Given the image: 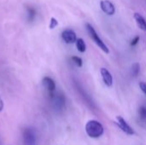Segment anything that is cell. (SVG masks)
<instances>
[{
	"mask_svg": "<svg viewBox=\"0 0 146 145\" xmlns=\"http://www.w3.org/2000/svg\"><path fill=\"white\" fill-rule=\"evenodd\" d=\"M86 132L91 138H99L104 133L102 124L97 121H89L86 125Z\"/></svg>",
	"mask_w": 146,
	"mask_h": 145,
	"instance_id": "1",
	"label": "cell"
},
{
	"mask_svg": "<svg viewBox=\"0 0 146 145\" xmlns=\"http://www.w3.org/2000/svg\"><path fill=\"white\" fill-rule=\"evenodd\" d=\"M86 30L90 35V37L92 38V39L95 42V44L106 54L110 53V50L108 48V46L105 44V43L102 40V38L99 37V35L98 34V32H96V30L94 29V27L90 24V23H86Z\"/></svg>",
	"mask_w": 146,
	"mask_h": 145,
	"instance_id": "2",
	"label": "cell"
},
{
	"mask_svg": "<svg viewBox=\"0 0 146 145\" xmlns=\"http://www.w3.org/2000/svg\"><path fill=\"white\" fill-rule=\"evenodd\" d=\"M100 8L108 15H113L115 13V7L110 0H101Z\"/></svg>",
	"mask_w": 146,
	"mask_h": 145,
	"instance_id": "3",
	"label": "cell"
},
{
	"mask_svg": "<svg viewBox=\"0 0 146 145\" xmlns=\"http://www.w3.org/2000/svg\"><path fill=\"white\" fill-rule=\"evenodd\" d=\"M42 85L48 91L50 97L52 98V97L55 94V91H56V83H55V81L50 77H44L42 79Z\"/></svg>",
	"mask_w": 146,
	"mask_h": 145,
	"instance_id": "4",
	"label": "cell"
},
{
	"mask_svg": "<svg viewBox=\"0 0 146 145\" xmlns=\"http://www.w3.org/2000/svg\"><path fill=\"white\" fill-rule=\"evenodd\" d=\"M62 38L67 44H74L77 40V36L72 29H65L62 32Z\"/></svg>",
	"mask_w": 146,
	"mask_h": 145,
	"instance_id": "5",
	"label": "cell"
},
{
	"mask_svg": "<svg viewBox=\"0 0 146 145\" xmlns=\"http://www.w3.org/2000/svg\"><path fill=\"white\" fill-rule=\"evenodd\" d=\"M100 73L105 85L108 87H111L113 85V76L110 73V71L105 68H102L100 69Z\"/></svg>",
	"mask_w": 146,
	"mask_h": 145,
	"instance_id": "6",
	"label": "cell"
},
{
	"mask_svg": "<svg viewBox=\"0 0 146 145\" xmlns=\"http://www.w3.org/2000/svg\"><path fill=\"white\" fill-rule=\"evenodd\" d=\"M117 122H118V126L119 127L127 134L128 135H133L134 133V131L133 130V128L127 123V121L121 117V116H117Z\"/></svg>",
	"mask_w": 146,
	"mask_h": 145,
	"instance_id": "7",
	"label": "cell"
},
{
	"mask_svg": "<svg viewBox=\"0 0 146 145\" xmlns=\"http://www.w3.org/2000/svg\"><path fill=\"white\" fill-rule=\"evenodd\" d=\"M133 17H134V20H135L138 26L141 30H143L144 32H146V20L145 19V17L142 15H140L139 13H134Z\"/></svg>",
	"mask_w": 146,
	"mask_h": 145,
	"instance_id": "8",
	"label": "cell"
},
{
	"mask_svg": "<svg viewBox=\"0 0 146 145\" xmlns=\"http://www.w3.org/2000/svg\"><path fill=\"white\" fill-rule=\"evenodd\" d=\"M26 9H27V21L29 23L33 22L35 20L36 15H37V11H36L35 8L32 7V6H27L26 8Z\"/></svg>",
	"mask_w": 146,
	"mask_h": 145,
	"instance_id": "9",
	"label": "cell"
},
{
	"mask_svg": "<svg viewBox=\"0 0 146 145\" xmlns=\"http://www.w3.org/2000/svg\"><path fill=\"white\" fill-rule=\"evenodd\" d=\"M24 138L25 141L27 144H32L34 143L35 141V135L34 132H33L32 129H27L26 130L25 133H24Z\"/></svg>",
	"mask_w": 146,
	"mask_h": 145,
	"instance_id": "10",
	"label": "cell"
},
{
	"mask_svg": "<svg viewBox=\"0 0 146 145\" xmlns=\"http://www.w3.org/2000/svg\"><path fill=\"white\" fill-rule=\"evenodd\" d=\"M52 98L55 101V103L57 107L62 108V106H64L65 104V97L62 94H54V96L52 97Z\"/></svg>",
	"mask_w": 146,
	"mask_h": 145,
	"instance_id": "11",
	"label": "cell"
},
{
	"mask_svg": "<svg viewBox=\"0 0 146 145\" xmlns=\"http://www.w3.org/2000/svg\"><path fill=\"white\" fill-rule=\"evenodd\" d=\"M75 45L77 50L80 52V53H84L86 50V45L85 41L83 40V38H77L76 42H75Z\"/></svg>",
	"mask_w": 146,
	"mask_h": 145,
	"instance_id": "12",
	"label": "cell"
},
{
	"mask_svg": "<svg viewBox=\"0 0 146 145\" xmlns=\"http://www.w3.org/2000/svg\"><path fill=\"white\" fill-rule=\"evenodd\" d=\"M140 72V64L139 62H134L132 65V75L137 77Z\"/></svg>",
	"mask_w": 146,
	"mask_h": 145,
	"instance_id": "13",
	"label": "cell"
},
{
	"mask_svg": "<svg viewBox=\"0 0 146 145\" xmlns=\"http://www.w3.org/2000/svg\"><path fill=\"white\" fill-rule=\"evenodd\" d=\"M71 60L73 61V62L79 68H81L83 66V61L80 57L79 56H74L71 57Z\"/></svg>",
	"mask_w": 146,
	"mask_h": 145,
	"instance_id": "14",
	"label": "cell"
},
{
	"mask_svg": "<svg viewBox=\"0 0 146 145\" xmlns=\"http://www.w3.org/2000/svg\"><path fill=\"white\" fill-rule=\"evenodd\" d=\"M139 114L142 120H146V107L141 106L139 109Z\"/></svg>",
	"mask_w": 146,
	"mask_h": 145,
	"instance_id": "15",
	"label": "cell"
},
{
	"mask_svg": "<svg viewBox=\"0 0 146 145\" xmlns=\"http://www.w3.org/2000/svg\"><path fill=\"white\" fill-rule=\"evenodd\" d=\"M58 25V21H57V20L56 19V18H54V17H51L50 18V29H54L56 26Z\"/></svg>",
	"mask_w": 146,
	"mask_h": 145,
	"instance_id": "16",
	"label": "cell"
},
{
	"mask_svg": "<svg viewBox=\"0 0 146 145\" xmlns=\"http://www.w3.org/2000/svg\"><path fill=\"white\" fill-rule=\"evenodd\" d=\"M139 40H140V37H139V36H136V37L131 41L130 45H131V46H135V45H137V44H139Z\"/></svg>",
	"mask_w": 146,
	"mask_h": 145,
	"instance_id": "17",
	"label": "cell"
},
{
	"mask_svg": "<svg viewBox=\"0 0 146 145\" xmlns=\"http://www.w3.org/2000/svg\"><path fill=\"white\" fill-rule=\"evenodd\" d=\"M139 87H140V89L142 90V91L145 93L146 95V83L145 82H140L139 83Z\"/></svg>",
	"mask_w": 146,
	"mask_h": 145,
	"instance_id": "18",
	"label": "cell"
},
{
	"mask_svg": "<svg viewBox=\"0 0 146 145\" xmlns=\"http://www.w3.org/2000/svg\"><path fill=\"white\" fill-rule=\"evenodd\" d=\"M3 102L2 98L0 97V112L3 110Z\"/></svg>",
	"mask_w": 146,
	"mask_h": 145,
	"instance_id": "19",
	"label": "cell"
}]
</instances>
